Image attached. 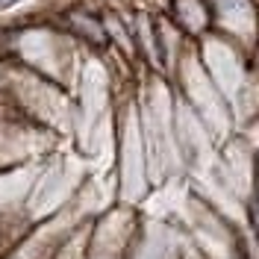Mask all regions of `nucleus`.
<instances>
[{"instance_id": "obj_1", "label": "nucleus", "mask_w": 259, "mask_h": 259, "mask_svg": "<svg viewBox=\"0 0 259 259\" xmlns=\"http://www.w3.org/2000/svg\"><path fill=\"white\" fill-rule=\"evenodd\" d=\"M0 56L71 92L85 50L53 21V15H24L0 24Z\"/></svg>"}, {"instance_id": "obj_2", "label": "nucleus", "mask_w": 259, "mask_h": 259, "mask_svg": "<svg viewBox=\"0 0 259 259\" xmlns=\"http://www.w3.org/2000/svg\"><path fill=\"white\" fill-rule=\"evenodd\" d=\"M109 174L115 183V200L124 206L142 209L156 192L153 177H150V162H147L136 95L118 100V106H115V150Z\"/></svg>"}, {"instance_id": "obj_3", "label": "nucleus", "mask_w": 259, "mask_h": 259, "mask_svg": "<svg viewBox=\"0 0 259 259\" xmlns=\"http://www.w3.org/2000/svg\"><path fill=\"white\" fill-rule=\"evenodd\" d=\"M177 221L203 259H253L242 230L224 218L209 200L189 189V183L177 203Z\"/></svg>"}, {"instance_id": "obj_4", "label": "nucleus", "mask_w": 259, "mask_h": 259, "mask_svg": "<svg viewBox=\"0 0 259 259\" xmlns=\"http://www.w3.org/2000/svg\"><path fill=\"white\" fill-rule=\"evenodd\" d=\"M168 80L174 82V92H177L180 100L203 121V127L209 130V136L215 139L218 147L236 133L233 109H230V103L224 100V95L215 89V82L209 80V74L200 65L197 50L192 45H186V50L180 53V59H177V65H174V71H171Z\"/></svg>"}, {"instance_id": "obj_5", "label": "nucleus", "mask_w": 259, "mask_h": 259, "mask_svg": "<svg viewBox=\"0 0 259 259\" xmlns=\"http://www.w3.org/2000/svg\"><path fill=\"white\" fill-rule=\"evenodd\" d=\"M142 224V209L115 203L89 221L82 259H127Z\"/></svg>"}, {"instance_id": "obj_6", "label": "nucleus", "mask_w": 259, "mask_h": 259, "mask_svg": "<svg viewBox=\"0 0 259 259\" xmlns=\"http://www.w3.org/2000/svg\"><path fill=\"white\" fill-rule=\"evenodd\" d=\"M127 259H186V233L177 218L142 212Z\"/></svg>"}, {"instance_id": "obj_7", "label": "nucleus", "mask_w": 259, "mask_h": 259, "mask_svg": "<svg viewBox=\"0 0 259 259\" xmlns=\"http://www.w3.org/2000/svg\"><path fill=\"white\" fill-rule=\"evenodd\" d=\"M53 21L62 27L85 53H103L109 50V38H106V24H103V12H97L85 3H65L56 12H50Z\"/></svg>"}, {"instance_id": "obj_8", "label": "nucleus", "mask_w": 259, "mask_h": 259, "mask_svg": "<svg viewBox=\"0 0 259 259\" xmlns=\"http://www.w3.org/2000/svg\"><path fill=\"white\" fill-rule=\"evenodd\" d=\"M212 24L239 48L256 45V9L250 0H209Z\"/></svg>"}, {"instance_id": "obj_9", "label": "nucleus", "mask_w": 259, "mask_h": 259, "mask_svg": "<svg viewBox=\"0 0 259 259\" xmlns=\"http://www.w3.org/2000/svg\"><path fill=\"white\" fill-rule=\"evenodd\" d=\"M165 18H168L186 38H203V35L212 30L209 0H168Z\"/></svg>"}, {"instance_id": "obj_10", "label": "nucleus", "mask_w": 259, "mask_h": 259, "mask_svg": "<svg viewBox=\"0 0 259 259\" xmlns=\"http://www.w3.org/2000/svg\"><path fill=\"white\" fill-rule=\"evenodd\" d=\"M253 209L259 212V147H256V194H253Z\"/></svg>"}]
</instances>
